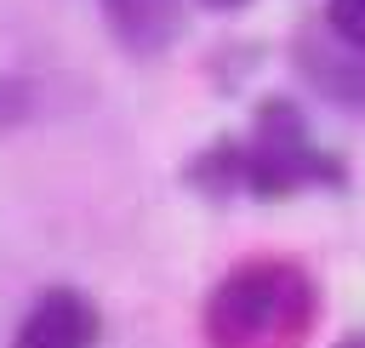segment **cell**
Returning a JSON list of instances; mask_svg holds the SVG:
<instances>
[{"label": "cell", "instance_id": "7", "mask_svg": "<svg viewBox=\"0 0 365 348\" xmlns=\"http://www.w3.org/2000/svg\"><path fill=\"white\" fill-rule=\"evenodd\" d=\"M325 29L348 46H365V0H325Z\"/></svg>", "mask_w": 365, "mask_h": 348}, {"label": "cell", "instance_id": "10", "mask_svg": "<svg viewBox=\"0 0 365 348\" xmlns=\"http://www.w3.org/2000/svg\"><path fill=\"white\" fill-rule=\"evenodd\" d=\"M336 348H365V331H354V337H342Z\"/></svg>", "mask_w": 365, "mask_h": 348}, {"label": "cell", "instance_id": "3", "mask_svg": "<svg viewBox=\"0 0 365 348\" xmlns=\"http://www.w3.org/2000/svg\"><path fill=\"white\" fill-rule=\"evenodd\" d=\"M97 337H103L97 302L74 285H51L29 302L11 348H97Z\"/></svg>", "mask_w": 365, "mask_h": 348}, {"label": "cell", "instance_id": "8", "mask_svg": "<svg viewBox=\"0 0 365 348\" xmlns=\"http://www.w3.org/2000/svg\"><path fill=\"white\" fill-rule=\"evenodd\" d=\"M29 114V86L23 80H0V126H17Z\"/></svg>", "mask_w": 365, "mask_h": 348}, {"label": "cell", "instance_id": "6", "mask_svg": "<svg viewBox=\"0 0 365 348\" xmlns=\"http://www.w3.org/2000/svg\"><path fill=\"white\" fill-rule=\"evenodd\" d=\"M200 194H211V200H228V194H245V160H240V143L234 137H217L205 154H194L188 160V171H182Z\"/></svg>", "mask_w": 365, "mask_h": 348}, {"label": "cell", "instance_id": "9", "mask_svg": "<svg viewBox=\"0 0 365 348\" xmlns=\"http://www.w3.org/2000/svg\"><path fill=\"white\" fill-rule=\"evenodd\" d=\"M200 6H211V11H240V6H251V0H200Z\"/></svg>", "mask_w": 365, "mask_h": 348}, {"label": "cell", "instance_id": "4", "mask_svg": "<svg viewBox=\"0 0 365 348\" xmlns=\"http://www.w3.org/2000/svg\"><path fill=\"white\" fill-rule=\"evenodd\" d=\"M297 68L314 80L319 97L342 108H365V46H348L342 34H302L297 40Z\"/></svg>", "mask_w": 365, "mask_h": 348}, {"label": "cell", "instance_id": "1", "mask_svg": "<svg viewBox=\"0 0 365 348\" xmlns=\"http://www.w3.org/2000/svg\"><path fill=\"white\" fill-rule=\"evenodd\" d=\"M319 319V285L291 257H245L205 297V348H302Z\"/></svg>", "mask_w": 365, "mask_h": 348}, {"label": "cell", "instance_id": "2", "mask_svg": "<svg viewBox=\"0 0 365 348\" xmlns=\"http://www.w3.org/2000/svg\"><path fill=\"white\" fill-rule=\"evenodd\" d=\"M240 160H245L251 200H291L302 188H348V165L314 143V131L291 97L257 103L251 137H240Z\"/></svg>", "mask_w": 365, "mask_h": 348}, {"label": "cell", "instance_id": "5", "mask_svg": "<svg viewBox=\"0 0 365 348\" xmlns=\"http://www.w3.org/2000/svg\"><path fill=\"white\" fill-rule=\"evenodd\" d=\"M103 17L131 57H160L182 40L188 0H103Z\"/></svg>", "mask_w": 365, "mask_h": 348}]
</instances>
